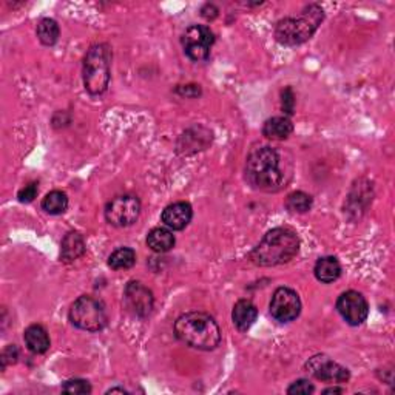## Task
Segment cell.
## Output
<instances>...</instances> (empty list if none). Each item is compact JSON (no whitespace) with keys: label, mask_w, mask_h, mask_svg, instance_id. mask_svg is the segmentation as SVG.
Masks as SVG:
<instances>
[{"label":"cell","mask_w":395,"mask_h":395,"mask_svg":"<svg viewBox=\"0 0 395 395\" xmlns=\"http://www.w3.org/2000/svg\"><path fill=\"white\" fill-rule=\"evenodd\" d=\"M136 264V252L130 247H119L109 256V267L113 271H125Z\"/></svg>","instance_id":"22"},{"label":"cell","mask_w":395,"mask_h":395,"mask_svg":"<svg viewBox=\"0 0 395 395\" xmlns=\"http://www.w3.org/2000/svg\"><path fill=\"white\" fill-rule=\"evenodd\" d=\"M325 21V11L318 4H310L296 17H284L276 22L274 36L284 47H296L312 39Z\"/></svg>","instance_id":"4"},{"label":"cell","mask_w":395,"mask_h":395,"mask_svg":"<svg viewBox=\"0 0 395 395\" xmlns=\"http://www.w3.org/2000/svg\"><path fill=\"white\" fill-rule=\"evenodd\" d=\"M105 220L113 227H130L138 221L141 215V201L134 195L116 196L105 205Z\"/></svg>","instance_id":"7"},{"label":"cell","mask_w":395,"mask_h":395,"mask_svg":"<svg viewBox=\"0 0 395 395\" xmlns=\"http://www.w3.org/2000/svg\"><path fill=\"white\" fill-rule=\"evenodd\" d=\"M19 358V347L16 345H8L4 351H2V357H0V362H2V367L5 369L6 366L14 364Z\"/></svg>","instance_id":"28"},{"label":"cell","mask_w":395,"mask_h":395,"mask_svg":"<svg viewBox=\"0 0 395 395\" xmlns=\"http://www.w3.org/2000/svg\"><path fill=\"white\" fill-rule=\"evenodd\" d=\"M36 34L45 47H53L56 45L60 36V28L59 23L55 19H50V17H43L38 22V28H36Z\"/></svg>","instance_id":"20"},{"label":"cell","mask_w":395,"mask_h":395,"mask_svg":"<svg viewBox=\"0 0 395 395\" xmlns=\"http://www.w3.org/2000/svg\"><path fill=\"white\" fill-rule=\"evenodd\" d=\"M87 252V244L84 237L79 232L71 230L60 242V261L65 264L75 263L76 259L84 256Z\"/></svg>","instance_id":"14"},{"label":"cell","mask_w":395,"mask_h":395,"mask_svg":"<svg viewBox=\"0 0 395 395\" xmlns=\"http://www.w3.org/2000/svg\"><path fill=\"white\" fill-rule=\"evenodd\" d=\"M70 323L75 328L85 332H101L109 325V315H107L105 304L94 298L93 295H82L71 304L68 312Z\"/></svg>","instance_id":"6"},{"label":"cell","mask_w":395,"mask_h":395,"mask_svg":"<svg viewBox=\"0 0 395 395\" xmlns=\"http://www.w3.org/2000/svg\"><path fill=\"white\" fill-rule=\"evenodd\" d=\"M23 340L28 351L36 355L45 354L51 346L48 332L40 325H31L26 328L23 332Z\"/></svg>","instance_id":"16"},{"label":"cell","mask_w":395,"mask_h":395,"mask_svg":"<svg viewBox=\"0 0 395 395\" xmlns=\"http://www.w3.org/2000/svg\"><path fill=\"white\" fill-rule=\"evenodd\" d=\"M271 315L280 323H292L300 317L301 300L300 295L291 287H278L271 300Z\"/></svg>","instance_id":"10"},{"label":"cell","mask_w":395,"mask_h":395,"mask_svg":"<svg viewBox=\"0 0 395 395\" xmlns=\"http://www.w3.org/2000/svg\"><path fill=\"white\" fill-rule=\"evenodd\" d=\"M293 133V124L287 116H274L263 125V136L272 141H284Z\"/></svg>","instance_id":"17"},{"label":"cell","mask_w":395,"mask_h":395,"mask_svg":"<svg viewBox=\"0 0 395 395\" xmlns=\"http://www.w3.org/2000/svg\"><path fill=\"white\" fill-rule=\"evenodd\" d=\"M312 377H315L317 380L325 382V383H334V384H341L346 383L351 379V374L346 369L345 366H341L340 363L334 362L328 355H313L309 358V362L304 366Z\"/></svg>","instance_id":"11"},{"label":"cell","mask_w":395,"mask_h":395,"mask_svg":"<svg viewBox=\"0 0 395 395\" xmlns=\"http://www.w3.org/2000/svg\"><path fill=\"white\" fill-rule=\"evenodd\" d=\"M39 193V184L38 183H30L28 185H25L21 188L19 193H17V200L22 204H28L36 200V196Z\"/></svg>","instance_id":"26"},{"label":"cell","mask_w":395,"mask_h":395,"mask_svg":"<svg viewBox=\"0 0 395 395\" xmlns=\"http://www.w3.org/2000/svg\"><path fill=\"white\" fill-rule=\"evenodd\" d=\"M193 218V209L192 205L185 201H178L167 205L161 215V221H163L170 230H184L188 224L192 222Z\"/></svg>","instance_id":"13"},{"label":"cell","mask_w":395,"mask_h":395,"mask_svg":"<svg viewBox=\"0 0 395 395\" xmlns=\"http://www.w3.org/2000/svg\"><path fill=\"white\" fill-rule=\"evenodd\" d=\"M345 388H338V386H332V388H328L323 391V394H343Z\"/></svg>","instance_id":"31"},{"label":"cell","mask_w":395,"mask_h":395,"mask_svg":"<svg viewBox=\"0 0 395 395\" xmlns=\"http://www.w3.org/2000/svg\"><path fill=\"white\" fill-rule=\"evenodd\" d=\"M313 275L323 284H330L341 276V264L335 256H323L313 267Z\"/></svg>","instance_id":"18"},{"label":"cell","mask_w":395,"mask_h":395,"mask_svg":"<svg viewBox=\"0 0 395 395\" xmlns=\"http://www.w3.org/2000/svg\"><path fill=\"white\" fill-rule=\"evenodd\" d=\"M124 306L136 318H147L155 308V296L141 281H129L124 289Z\"/></svg>","instance_id":"9"},{"label":"cell","mask_w":395,"mask_h":395,"mask_svg":"<svg viewBox=\"0 0 395 395\" xmlns=\"http://www.w3.org/2000/svg\"><path fill=\"white\" fill-rule=\"evenodd\" d=\"M175 337L198 351H213L221 343V329L205 312H187L175 321Z\"/></svg>","instance_id":"3"},{"label":"cell","mask_w":395,"mask_h":395,"mask_svg":"<svg viewBox=\"0 0 395 395\" xmlns=\"http://www.w3.org/2000/svg\"><path fill=\"white\" fill-rule=\"evenodd\" d=\"M92 384L82 379H71L62 384V392L65 394H75V395H85L92 394Z\"/></svg>","instance_id":"24"},{"label":"cell","mask_w":395,"mask_h":395,"mask_svg":"<svg viewBox=\"0 0 395 395\" xmlns=\"http://www.w3.org/2000/svg\"><path fill=\"white\" fill-rule=\"evenodd\" d=\"M175 235L172 230L166 227H155L148 232L147 246L155 254H166L175 247Z\"/></svg>","instance_id":"19"},{"label":"cell","mask_w":395,"mask_h":395,"mask_svg":"<svg viewBox=\"0 0 395 395\" xmlns=\"http://www.w3.org/2000/svg\"><path fill=\"white\" fill-rule=\"evenodd\" d=\"M286 209L291 213H306L312 209L313 205V198L306 192H292L289 196L286 198Z\"/></svg>","instance_id":"23"},{"label":"cell","mask_w":395,"mask_h":395,"mask_svg":"<svg viewBox=\"0 0 395 395\" xmlns=\"http://www.w3.org/2000/svg\"><path fill=\"white\" fill-rule=\"evenodd\" d=\"M281 109L287 116H292L295 110V94L292 87H286L281 92Z\"/></svg>","instance_id":"27"},{"label":"cell","mask_w":395,"mask_h":395,"mask_svg":"<svg viewBox=\"0 0 395 395\" xmlns=\"http://www.w3.org/2000/svg\"><path fill=\"white\" fill-rule=\"evenodd\" d=\"M220 14V10L215 4H205L201 10V16L205 21H215Z\"/></svg>","instance_id":"30"},{"label":"cell","mask_w":395,"mask_h":395,"mask_svg":"<svg viewBox=\"0 0 395 395\" xmlns=\"http://www.w3.org/2000/svg\"><path fill=\"white\" fill-rule=\"evenodd\" d=\"M40 207L45 213L55 215V217L65 213L68 209V196L62 190H53L45 195Z\"/></svg>","instance_id":"21"},{"label":"cell","mask_w":395,"mask_h":395,"mask_svg":"<svg viewBox=\"0 0 395 395\" xmlns=\"http://www.w3.org/2000/svg\"><path fill=\"white\" fill-rule=\"evenodd\" d=\"M114 392H122V394H125V392H127V389H124V388H112V389L107 391V394H114Z\"/></svg>","instance_id":"32"},{"label":"cell","mask_w":395,"mask_h":395,"mask_svg":"<svg viewBox=\"0 0 395 395\" xmlns=\"http://www.w3.org/2000/svg\"><path fill=\"white\" fill-rule=\"evenodd\" d=\"M213 43H215V34L209 26L205 25L188 26L181 38L184 55L193 62L207 60Z\"/></svg>","instance_id":"8"},{"label":"cell","mask_w":395,"mask_h":395,"mask_svg":"<svg viewBox=\"0 0 395 395\" xmlns=\"http://www.w3.org/2000/svg\"><path fill=\"white\" fill-rule=\"evenodd\" d=\"M175 93H178L179 96H184V97H198V96H201V87L195 85V84L179 85L175 90Z\"/></svg>","instance_id":"29"},{"label":"cell","mask_w":395,"mask_h":395,"mask_svg":"<svg viewBox=\"0 0 395 395\" xmlns=\"http://www.w3.org/2000/svg\"><path fill=\"white\" fill-rule=\"evenodd\" d=\"M258 318V309L250 300H239L232 310V321L239 332H247L255 325Z\"/></svg>","instance_id":"15"},{"label":"cell","mask_w":395,"mask_h":395,"mask_svg":"<svg viewBox=\"0 0 395 395\" xmlns=\"http://www.w3.org/2000/svg\"><path fill=\"white\" fill-rule=\"evenodd\" d=\"M300 252V238L289 227L269 230L254 247L249 259L259 267H274L291 263Z\"/></svg>","instance_id":"2"},{"label":"cell","mask_w":395,"mask_h":395,"mask_svg":"<svg viewBox=\"0 0 395 395\" xmlns=\"http://www.w3.org/2000/svg\"><path fill=\"white\" fill-rule=\"evenodd\" d=\"M292 172L293 164L289 153L271 146H263L249 153L244 179L254 190L276 193L291 183Z\"/></svg>","instance_id":"1"},{"label":"cell","mask_w":395,"mask_h":395,"mask_svg":"<svg viewBox=\"0 0 395 395\" xmlns=\"http://www.w3.org/2000/svg\"><path fill=\"white\" fill-rule=\"evenodd\" d=\"M337 310L349 326H360L369 317V304L363 293L347 291L337 300Z\"/></svg>","instance_id":"12"},{"label":"cell","mask_w":395,"mask_h":395,"mask_svg":"<svg viewBox=\"0 0 395 395\" xmlns=\"http://www.w3.org/2000/svg\"><path fill=\"white\" fill-rule=\"evenodd\" d=\"M112 79V48L109 43H94L82 62V80L88 94L101 96L107 92Z\"/></svg>","instance_id":"5"},{"label":"cell","mask_w":395,"mask_h":395,"mask_svg":"<svg viewBox=\"0 0 395 395\" xmlns=\"http://www.w3.org/2000/svg\"><path fill=\"white\" fill-rule=\"evenodd\" d=\"M313 392H315V386H313L309 380H304V379L293 382L289 388H287V394H291V395H295V394L309 395Z\"/></svg>","instance_id":"25"}]
</instances>
